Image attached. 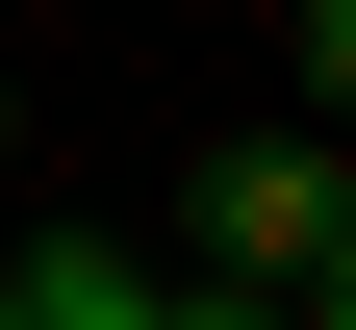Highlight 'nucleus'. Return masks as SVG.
<instances>
[{
  "mask_svg": "<svg viewBox=\"0 0 356 330\" xmlns=\"http://www.w3.org/2000/svg\"><path fill=\"white\" fill-rule=\"evenodd\" d=\"M331 229H356V178L305 153V127H229V153H204V279H280V305H305Z\"/></svg>",
  "mask_w": 356,
  "mask_h": 330,
  "instance_id": "1",
  "label": "nucleus"
},
{
  "mask_svg": "<svg viewBox=\"0 0 356 330\" xmlns=\"http://www.w3.org/2000/svg\"><path fill=\"white\" fill-rule=\"evenodd\" d=\"M26 279V330H153V254H102V229H51V254H0Z\"/></svg>",
  "mask_w": 356,
  "mask_h": 330,
  "instance_id": "2",
  "label": "nucleus"
},
{
  "mask_svg": "<svg viewBox=\"0 0 356 330\" xmlns=\"http://www.w3.org/2000/svg\"><path fill=\"white\" fill-rule=\"evenodd\" d=\"M153 330H305L280 279H153Z\"/></svg>",
  "mask_w": 356,
  "mask_h": 330,
  "instance_id": "3",
  "label": "nucleus"
},
{
  "mask_svg": "<svg viewBox=\"0 0 356 330\" xmlns=\"http://www.w3.org/2000/svg\"><path fill=\"white\" fill-rule=\"evenodd\" d=\"M305 102H331V127H356V0H305Z\"/></svg>",
  "mask_w": 356,
  "mask_h": 330,
  "instance_id": "4",
  "label": "nucleus"
},
{
  "mask_svg": "<svg viewBox=\"0 0 356 330\" xmlns=\"http://www.w3.org/2000/svg\"><path fill=\"white\" fill-rule=\"evenodd\" d=\"M0 153H26V76H0Z\"/></svg>",
  "mask_w": 356,
  "mask_h": 330,
  "instance_id": "5",
  "label": "nucleus"
}]
</instances>
